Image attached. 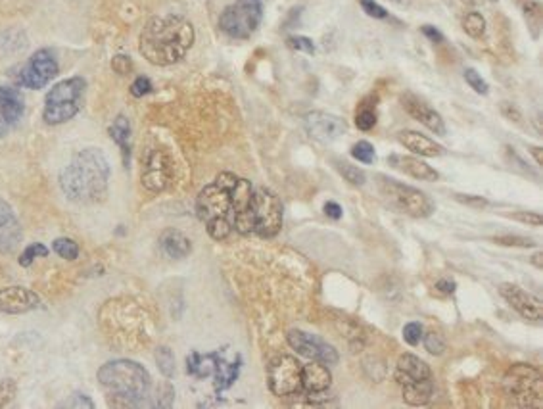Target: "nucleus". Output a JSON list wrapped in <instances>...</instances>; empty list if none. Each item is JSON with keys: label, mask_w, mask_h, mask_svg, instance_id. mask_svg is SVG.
I'll return each mask as SVG.
<instances>
[{"label": "nucleus", "mask_w": 543, "mask_h": 409, "mask_svg": "<svg viewBox=\"0 0 543 409\" xmlns=\"http://www.w3.org/2000/svg\"><path fill=\"white\" fill-rule=\"evenodd\" d=\"M252 194V183L232 173H219L216 181L204 186L196 198V214L209 237L213 240L229 237L239 217L250 206Z\"/></svg>", "instance_id": "f257e3e1"}, {"label": "nucleus", "mask_w": 543, "mask_h": 409, "mask_svg": "<svg viewBox=\"0 0 543 409\" xmlns=\"http://www.w3.org/2000/svg\"><path fill=\"white\" fill-rule=\"evenodd\" d=\"M192 23L183 15H156L142 27L139 39V50L154 66H173L185 58L192 48Z\"/></svg>", "instance_id": "f03ea898"}, {"label": "nucleus", "mask_w": 543, "mask_h": 409, "mask_svg": "<svg viewBox=\"0 0 543 409\" xmlns=\"http://www.w3.org/2000/svg\"><path fill=\"white\" fill-rule=\"evenodd\" d=\"M112 177V167L100 148H85L60 173V188L75 204H97L104 200Z\"/></svg>", "instance_id": "7ed1b4c3"}, {"label": "nucleus", "mask_w": 543, "mask_h": 409, "mask_svg": "<svg viewBox=\"0 0 543 409\" xmlns=\"http://www.w3.org/2000/svg\"><path fill=\"white\" fill-rule=\"evenodd\" d=\"M98 382L127 405H142L148 398L152 379L150 373L131 359H113L98 369Z\"/></svg>", "instance_id": "20e7f679"}, {"label": "nucleus", "mask_w": 543, "mask_h": 409, "mask_svg": "<svg viewBox=\"0 0 543 409\" xmlns=\"http://www.w3.org/2000/svg\"><path fill=\"white\" fill-rule=\"evenodd\" d=\"M281 227H283V204L273 190L260 186L253 190L250 206L239 217L234 231L240 235L271 238L281 231Z\"/></svg>", "instance_id": "39448f33"}, {"label": "nucleus", "mask_w": 543, "mask_h": 409, "mask_svg": "<svg viewBox=\"0 0 543 409\" xmlns=\"http://www.w3.org/2000/svg\"><path fill=\"white\" fill-rule=\"evenodd\" d=\"M87 90V81L83 77H69L56 83L46 92L43 119L48 125H62L73 119L83 106V97Z\"/></svg>", "instance_id": "423d86ee"}, {"label": "nucleus", "mask_w": 543, "mask_h": 409, "mask_svg": "<svg viewBox=\"0 0 543 409\" xmlns=\"http://www.w3.org/2000/svg\"><path fill=\"white\" fill-rule=\"evenodd\" d=\"M376 186L382 198L402 214H407L411 217H428L436 209L434 202L423 190L411 185H403L392 177L376 175Z\"/></svg>", "instance_id": "0eeeda50"}, {"label": "nucleus", "mask_w": 543, "mask_h": 409, "mask_svg": "<svg viewBox=\"0 0 543 409\" xmlns=\"http://www.w3.org/2000/svg\"><path fill=\"white\" fill-rule=\"evenodd\" d=\"M503 388L519 408H542V373L526 363L513 365L503 377Z\"/></svg>", "instance_id": "6e6552de"}, {"label": "nucleus", "mask_w": 543, "mask_h": 409, "mask_svg": "<svg viewBox=\"0 0 543 409\" xmlns=\"http://www.w3.org/2000/svg\"><path fill=\"white\" fill-rule=\"evenodd\" d=\"M263 20L261 0H239L237 4L225 8L219 18V27L232 39H248L255 33Z\"/></svg>", "instance_id": "1a4fd4ad"}, {"label": "nucleus", "mask_w": 543, "mask_h": 409, "mask_svg": "<svg viewBox=\"0 0 543 409\" xmlns=\"http://www.w3.org/2000/svg\"><path fill=\"white\" fill-rule=\"evenodd\" d=\"M269 388L275 396L302 392V363L292 356H276L267 365Z\"/></svg>", "instance_id": "9d476101"}, {"label": "nucleus", "mask_w": 543, "mask_h": 409, "mask_svg": "<svg viewBox=\"0 0 543 409\" xmlns=\"http://www.w3.org/2000/svg\"><path fill=\"white\" fill-rule=\"evenodd\" d=\"M58 69H60L58 60L52 54V50L41 48L22 67V71L17 75V83L25 89L41 90L58 75Z\"/></svg>", "instance_id": "9b49d317"}, {"label": "nucleus", "mask_w": 543, "mask_h": 409, "mask_svg": "<svg viewBox=\"0 0 543 409\" xmlns=\"http://www.w3.org/2000/svg\"><path fill=\"white\" fill-rule=\"evenodd\" d=\"M286 340L290 344L292 350H296L299 356L309 357V359H315V361H320L325 365H336L338 363V350H336L332 344H328L325 338H320L317 335H309V333H304L299 328H292L286 335Z\"/></svg>", "instance_id": "f8f14e48"}, {"label": "nucleus", "mask_w": 543, "mask_h": 409, "mask_svg": "<svg viewBox=\"0 0 543 409\" xmlns=\"http://www.w3.org/2000/svg\"><path fill=\"white\" fill-rule=\"evenodd\" d=\"M173 179V164L171 158L165 154L164 150H150L144 158L142 165L141 181L146 190L150 193H164L169 186Z\"/></svg>", "instance_id": "ddd939ff"}, {"label": "nucleus", "mask_w": 543, "mask_h": 409, "mask_svg": "<svg viewBox=\"0 0 543 409\" xmlns=\"http://www.w3.org/2000/svg\"><path fill=\"white\" fill-rule=\"evenodd\" d=\"M304 125L307 134L319 142H332L348 131V125L342 118L328 112L307 113L304 119Z\"/></svg>", "instance_id": "4468645a"}, {"label": "nucleus", "mask_w": 543, "mask_h": 409, "mask_svg": "<svg viewBox=\"0 0 543 409\" xmlns=\"http://www.w3.org/2000/svg\"><path fill=\"white\" fill-rule=\"evenodd\" d=\"M499 294L503 296L507 304L513 307L514 312L522 315L524 319L542 321L543 317V304L542 300L534 296L532 292H526L521 286L511 283H503L499 286Z\"/></svg>", "instance_id": "2eb2a0df"}, {"label": "nucleus", "mask_w": 543, "mask_h": 409, "mask_svg": "<svg viewBox=\"0 0 543 409\" xmlns=\"http://www.w3.org/2000/svg\"><path fill=\"white\" fill-rule=\"evenodd\" d=\"M43 307V300L37 292L25 286H8L0 291V312L8 315H22Z\"/></svg>", "instance_id": "dca6fc26"}, {"label": "nucleus", "mask_w": 543, "mask_h": 409, "mask_svg": "<svg viewBox=\"0 0 543 409\" xmlns=\"http://www.w3.org/2000/svg\"><path fill=\"white\" fill-rule=\"evenodd\" d=\"M402 106L411 118L417 119L418 123H423L434 134H446V121H444V118L434 108L426 104L423 98H418L413 92H405V95H402Z\"/></svg>", "instance_id": "f3484780"}, {"label": "nucleus", "mask_w": 543, "mask_h": 409, "mask_svg": "<svg viewBox=\"0 0 543 409\" xmlns=\"http://www.w3.org/2000/svg\"><path fill=\"white\" fill-rule=\"evenodd\" d=\"M23 238L22 223L17 221L14 209L6 200L0 198V254H12Z\"/></svg>", "instance_id": "a211bd4d"}, {"label": "nucleus", "mask_w": 543, "mask_h": 409, "mask_svg": "<svg viewBox=\"0 0 543 409\" xmlns=\"http://www.w3.org/2000/svg\"><path fill=\"white\" fill-rule=\"evenodd\" d=\"M432 379L430 365L426 363L424 359H421L418 356H413V354H403L400 359H397V365H395V380L400 387H405V384H413V382H421V380Z\"/></svg>", "instance_id": "6ab92c4d"}, {"label": "nucleus", "mask_w": 543, "mask_h": 409, "mask_svg": "<svg viewBox=\"0 0 543 409\" xmlns=\"http://www.w3.org/2000/svg\"><path fill=\"white\" fill-rule=\"evenodd\" d=\"M332 384V375L328 367L313 359L311 363L302 365V390L307 394H323Z\"/></svg>", "instance_id": "aec40b11"}, {"label": "nucleus", "mask_w": 543, "mask_h": 409, "mask_svg": "<svg viewBox=\"0 0 543 409\" xmlns=\"http://www.w3.org/2000/svg\"><path fill=\"white\" fill-rule=\"evenodd\" d=\"M397 139H400V142L405 148L411 150L413 154H418V156L436 158L444 154V146L442 144L434 142L426 134L418 133V131H402Z\"/></svg>", "instance_id": "412c9836"}, {"label": "nucleus", "mask_w": 543, "mask_h": 409, "mask_svg": "<svg viewBox=\"0 0 543 409\" xmlns=\"http://www.w3.org/2000/svg\"><path fill=\"white\" fill-rule=\"evenodd\" d=\"M390 164L397 167V169H402L403 173H407L413 179H418V181H438L439 173L430 167V165L423 162V160H418V158L413 156H390Z\"/></svg>", "instance_id": "4be33fe9"}, {"label": "nucleus", "mask_w": 543, "mask_h": 409, "mask_svg": "<svg viewBox=\"0 0 543 409\" xmlns=\"http://www.w3.org/2000/svg\"><path fill=\"white\" fill-rule=\"evenodd\" d=\"M160 248H162V252L167 258L183 260V258H186L188 254L192 252V242H190V238L186 237L185 233L177 231V229H167L160 237Z\"/></svg>", "instance_id": "5701e85b"}, {"label": "nucleus", "mask_w": 543, "mask_h": 409, "mask_svg": "<svg viewBox=\"0 0 543 409\" xmlns=\"http://www.w3.org/2000/svg\"><path fill=\"white\" fill-rule=\"evenodd\" d=\"M25 112V102L20 90L2 87L0 85V119H4L8 125L20 121Z\"/></svg>", "instance_id": "b1692460"}, {"label": "nucleus", "mask_w": 543, "mask_h": 409, "mask_svg": "<svg viewBox=\"0 0 543 409\" xmlns=\"http://www.w3.org/2000/svg\"><path fill=\"white\" fill-rule=\"evenodd\" d=\"M108 131H110L113 142L123 152V164H125V167H129V162H131V123H129V119L125 116H118Z\"/></svg>", "instance_id": "393cba45"}, {"label": "nucleus", "mask_w": 543, "mask_h": 409, "mask_svg": "<svg viewBox=\"0 0 543 409\" xmlns=\"http://www.w3.org/2000/svg\"><path fill=\"white\" fill-rule=\"evenodd\" d=\"M403 400L409 405H424L432 400L434 394V380L426 379L421 382H413V384H405L402 387Z\"/></svg>", "instance_id": "a878e982"}, {"label": "nucleus", "mask_w": 543, "mask_h": 409, "mask_svg": "<svg viewBox=\"0 0 543 409\" xmlns=\"http://www.w3.org/2000/svg\"><path fill=\"white\" fill-rule=\"evenodd\" d=\"M240 373V356L237 357V363H227L221 359V356H217L216 361V390L217 392H223L227 388L232 387V382L239 379Z\"/></svg>", "instance_id": "bb28decb"}, {"label": "nucleus", "mask_w": 543, "mask_h": 409, "mask_svg": "<svg viewBox=\"0 0 543 409\" xmlns=\"http://www.w3.org/2000/svg\"><path fill=\"white\" fill-rule=\"evenodd\" d=\"M217 356H219L217 352L216 354H206V356L194 352L186 359V371L194 375V377H198V379H206V377H209L211 373L216 371Z\"/></svg>", "instance_id": "cd10ccee"}, {"label": "nucleus", "mask_w": 543, "mask_h": 409, "mask_svg": "<svg viewBox=\"0 0 543 409\" xmlns=\"http://www.w3.org/2000/svg\"><path fill=\"white\" fill-rule=\"evenodd\" d=\"M463 29L472 39H482L486 33V18L480 12H469L463 20Z\"/></svg>", "instance_id": "c85d7f7f"}, {"label": "nucleus", "mask_w": 543, "mask_h": 409, "mask_svg": "<svg viewBox=\"0 0 543 409\" xmlns=\"http://www.w3.org/2000/svg\"><path fill=\"white\" fill-rule=\"evenodd\" d=\"M156 365L160 373L164 375L165 379H171L175 375V356L167 346H160L156 350Z\"/></svg>", "instance_id": "c756f323"}, {"label": "nucleus", "mask_w": 543, "mask_h": 409, "mask_svg": "<svg viewBox=\"0 0 543 409\" xmlns=\"http://www.w3.org/2000/svg\"><path fill=\"white\" fill-rule=\"evenodd\" d=\"M336 169L340 172V175H342L350 185L363 186L365 181H367V175H365L363 169H359L358 165H351L348 164V162H336Z\"/></svg>", "instance_id": "7c9ffc66"}, {"label": "nucleus", "mask_w": 543, "mask_h": 409, "mask_svg": "<svg viewBox=\"0 0 543 409\" xmlns=\"http://www.w3.org/2000/svg\"><path fill=\"white\" fill-rule=\"evenodd\" d=\"M52 248H54V252L67 261L77 260V258H79V244H77L75 240H71V238H66V237L56 238V240L52 242Z\"/></svg>", "instance_id": "2f4dec72"}, {"label": "nucleus", "mask_w": 543, "mask_h": 409, "mask_svg": "<svg viewBox=\"0 0 543 409\" xmlns=\"http://www.w3.org/2000/svg\"><path fill=\"white\" fill-rule=\"evenodd\" d=\"M355 125L361 131H371L372 127L376 125V112H374V106H367L363 102L361 108L355 113Z\"/></svg>", "instance_id": "473e14b6"}, {"label": "nucleus", "mask_w": 543, "mask_h": 409, "mask_svg": "<svg viewBox=\"0 0 543 409\" xmlns=\"http://www.w3.org/2000/svg\"><path fill=\"white\" fill-rule=\"evenodd\" d=\"M46 256H48V248H46L45 244L37 242V244L27 246V248L22 252V256H20V260L17 261H20V265H22V268H29L31 263L37 260V258H46Z\"/></svg>", "instance_id": "72a5a7b5"}, {"label": "nucleus", "mask_w": 543, "mask_h": 409, "mask_svg": "<svg viewBox=\"0 0 543 409\" xmlns=\"http://www.w3.org/2000/svg\"><path fill=\"white\" fill-rule=\"evenodd\" d=\"M351 156L355 158L358 162H361V164H372L376 160V152H374V146H372L371 142L359 141L358 144H353Z\"/></svg>", "instance_id": "f704fd0d"}, {"label": "nucleus", "mask_w": 543, "mask_h": 409, "mask_svg": "<svg viewBox=\"0 0 543 409\" xmlns=\"http://www.w3.org/2000/svg\"><path fill=\"white\" fill-rule=\"evenodd\" d=\"M465 81L469 83V87L474 92H478V95H488V90H490V87H488V83L484 81V77L480 74H478L477 69H472V67H467L465 69Z\"/></svg>", "instance_id": "c9c22d12"}, {"label": "nucleus", "mask_w": 543, "mask_h": 409, "mask_svg": "<svg viewBox=\"0 0 543 409\" xmlns=\"http://www.w3.org/2000/svg\"><path fill=\"white\" fill-rule=\"evenodd\" d=\"M424 348H426V352H430L432 356H439L446 350V340H444V336L439 335V333L430 331V333L424 335Z\"/></svg>", "instance_id": "e433bc0d"}, {"label": "nucleus", "mask_w": 543, "mask_h": 409, "mask_svg": "<svg viewBox=\"0 0 543 409\" xmlns=\"http://www.w3.org/2000/svg\"><path fill=\"white\" fill-rule=\"evenodd\" d=\"M403 340L409 346H418V342L423 340V325L421 323H407L403 327Z\"/></svg>", "instance_id": "4c0bfd02"}, {"label": "nucleus", "mask_w": 543, "mask_h": 409, "mask_svg": "<svg viewBox=\"0 0 543 409\" xmlns=\"http://www.w3.org/2000/svg\"><path fill=\"white\" fill-rule=\"evenodd\" d=\"M58 408H94V402L90 400L89 396L81 394V392H73V394L67 398L66 402L58 403Z\"/></svg>", "instance_id": "58836bf2"}, {"label": "nucleus", "mask_w": 543, "mask_h": 409, "mask_svg": "<svg viewBox=\"0 0 543 409\" xmlns=\"http://www.w3.org/2000/svg\"><path fill=\"white\" fill-rule=\"evenodd\" d=\"M15 392H17V384L14 379H4L0 382V408H4L14 400Z\"/></svg>", "instance_id": "ea45409f"}, {"label": "nucleus", "mask_w": 543, "mask_h": 409, "mask_svg": "<svg viewBox=\"0 0 543 409\" xmlns=\"http://www.w3.org/2000/svg\"><path fill=\"white\" fill-rule=\"evenodd\" d=\"M152 92V81H150L148 77H144V75H141V77H136L133 81V85H131V95L136 98H142V97H146V95H150Z\"/></svg>", "instance_id": "a19ab883"}, {"label": "nucleus", "mask_w": 543, "mask_h": 409, "mask_svg": "<svg viewBox=\"0 0 543 409\" xmlns=\"http://www.w3.org/2000/svg\"><path fill=\"white\" fill-rule=\"evenodd\" d=\"M286 43H288V46H290V48H294V50H299V53H305V54L315 53V45H313L311 39L302 37V35L290 37L288 41H286Z\"/></svg>", "instance_id": "79ce46f5"}, {"label": "nucleus", "mask_w": 543, "mask_h": 409, "mask_svg": "<svg viewBox=\"0 0 543 409\" xmlns=\"http://www.w3.org/2000/svg\"><path fill=\"white\" fill-rule=\"evenodd\" d=\"M112 69L115 74L129 75L133 71V60L125 56V54H118V56H113L112 60Z\"/></svg>", "instance_id": "37998d69"}, {"label": "nucleus", "mask_w": 543, "mask_h": 409, "mask_svg": "<svg viewBox=\"0 0 543 409\" xmlns=\"http://www.w3.org/2000/svg\"><path fill=\"white\" fill-rule=\"evenodd\" d=\"M361 8H363L365 14L371 15L374 20H386L388 18L386 10L380 6L379 2H374V0H361Z\"/></svg>", "instance_id": "c03bdc74"}, {"label": "nucleus", "mask_w": 543, "mask_h": 409, "mask_svg": "<svg viewBox=\"0 0 543 409\" xmlns=\"http://www.w3.org/2000/svg\"><path fill=\"white\" fill-rule=\"evenodd\" d=\"M455 200L461 202L465 206H469V208H488L490 206V202L482 198V196H472V194H455Z\"/></svg>", "instance_id": "a18cd8bd"}, {"label": "nucleus", "mask_w": 543, "mask_h": 409, "mask_svg": "<svg viewBox=\"0 0 543 409\" xmlns=\"http://www.w3.org/2000/svg\"><path fill=\"white\" fill-rule=\"evenodd\" d=\"M493 242L503 246H521V248H532V246H536V242H534L532 238L526 237H495L493 238Z\"/></svg>", "instance_id": "49530a36"}, {"label": "nucleus", "mask_w": 543, "mask_h": 409, "mask_svg": "<svg viewBox=\"0 0 543 409\" xmlns=\"http://www.w3.org/2000/svg\"><path fill=\"white\" fill-rule=\"evenodd\" d=\"M513 217L516 221L532 225V227H540L542 225V216L537 212H519V214H513Z\"/></svg>", "instance_id": "de8ad7c7"}, {"label": "nucleus", "mask_w": 543, "mask_h": 409, "mask_svg": "<svg viewBox=\"0 0 543 409\" xmlns=\"http://www.w3.org/2000/svg\"><path fill=\"white\" fill-rule=\"evenodd\" d=\"M173 394H175V392H173L171 384H169V382H167V384H164V387H162V390H160V394H157V402H156L157 408H171Z\"/></svg>", "instance_id": "09e8293b"}, {"label": "nucleus", "mask_w": 543, "mask_h": 409, "mask_svg": "<svg viewBox=\"0 0 543 409\" xmlns=\"http://www.w3.org/2000/svg\"><path fill=\"white\" fill-rule=\"evenodd\" d=\"M501 112H503V116H505L507 119H513L514 123H521V121H522L521 110H519V108H516V106H514V104L503 102V104H501Z\"/></svg>", "instance_id": "8fccbe9b"}, {"label": "nucleus", "mask_w": 543, "mask_h": 409, "mask_svg": "<svg viewBox=\"0 0 543 409\" xmlns=\"http://www.w3.org/2000/svg\"><path fill=\"white\" fill-rule=\"evenodd\" d=\"M434 291L438 292V294H442V296H449V294H453L455 292V283L453 281H447V279H442V281L436 283Z\"/></svg>", "instance_id": "3c124183"}, {"label": "nucleus", "mask_w": 543, "mask_h": 409, "mask_svg": "<svg viewBox=\"0 0 543 409\" xmlns=\"http://www.w3.org/2000/svg\"><path fill=\"white\" fill-rule=\"evenodd\" d=\"M421 31H423L424 37L430 39L432 43H444V35H442L436 27H432V25H423Z\"/></svg>", "instance_id": "603ef678"}, {"label": "nucleus", "mask_w": 543, "mask_h": 409, "mask_svg": "<svg viewBox=\"0 0 543 409\" xmlns=\"http://www.w3.org/2000/svg\"><path fill=\"white\" fill-rule=\"evenodd\" d=\"M325 214H327L330 219H340V217H342V206L336 204V202H327V204H325Z\"/></svg>", "instance_id": "864d4df0"}, {"label": "nucleus", "mask_w": 543, "mask_h": 409, "mask_svg": "<svg viewBox=\"0 0 543 409\" xmlns=\"http://www.w3.org/2000/svg\"><path fill=\"white\" fill-rule=\"evenodd\" d=\"M532 154H534V158H536V162L537 165H542L543 164V156H542V148H537V146H532Z\"/></svg>", "instance_id": "5fc2aeb1"}, {"label": "nucleus", "mask_w": 543, "mask_h": 409, "mask_svg": "<svg viewBox=\"0 0 543 409\" xmlns=\"http://www.w3.org/2000/svg\"><path fill=\"white\" fill-rule=\"evenodd\" d=\"M8 127L10 125H8L6 121H4V119H0V139H2V137L8 133Z\"/></svg>", "instance_id": "6e6d98bb"}, {"label": "nucleus", "mask_w": 543, "mask_h": 409, "mask_svg": "<svg viewBox=\"0 0 543 409\" xmlns=\"http://www.w3.org/2000/svg\"><path fill=\"white\" fill-rule=\"evenodd\" d=\"M540 258H542V254H536V256H534V263H536L537 268H542V261H540Z\"/></svg>", "instance_id": "4d7b16f0"}, {"label": "nucleus", "mask_w": 543, "mask_h": 409, "mask_svg": "<svg viewBox=\"0 0 543 409\" xmlns=\"http://www.w3.org/2000/svg\"><path fill=\"white\" fill-rule=\"evenodd\" d=\"M463 2H465V4H478L480 0H463Z\"/></svg>", "instance_id": "13d9d810"}, {"label": "nucleus", "mask_w": 543, "mask_h": 409, "mask_svg": "<svg viewBox=\"0 0 543 409\" xmlns=\"http://www.w3.org/2000/svg\"><path fill=\"white\" fill-rule=\"evenodd\" d=\"M395 2H402V0H395Z\"/></svg>", "instance_id": "bf43d9fd"}, {"label": "nucleus", "mask_w": 543, "mask_h": 409, "mask_svg": "<svg viewBox=\"0 0 543 409\" xmlns=\"http://www.w3.org/2000/svg\"><path fill=\"white\" fill-rule=\"evenodd\" d=\"M491 2H495V0H491Z\"/></svg>", "instance_id": "052dcab7"}, {"label": "nucleus", "mask_w": 543, "mask_h": 409, "mask_svg": "<svg viewBox=\"0 0 543 409\" xmlns=\"http://www.w3.org/2000/svg\"><path fill=\"white\" fill-rule=\"evenodd\" d=\"M261 2H263V0H261Z\"/></svg>", "instance_id": "680f3d73"}]
</instances>
